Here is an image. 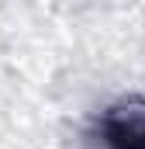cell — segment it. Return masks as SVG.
<instances>
[{"mask_svg":"<svg viewBox=\"0 0 145 149\" xmlns=\"http://www.w3.org/2000/svg\"><path fill=\"white\" fill-rule=\"evenodd\" d=\"M100 149H145V97H121L93 121Z\"/></svg>","mask_w":145,"mask_h":149,"instance_id":"1","label":"cell"}]
</instances>
